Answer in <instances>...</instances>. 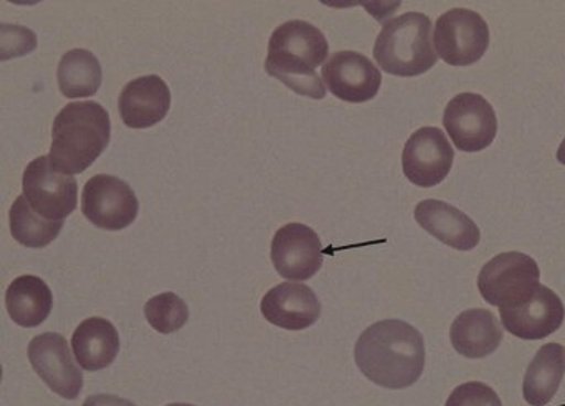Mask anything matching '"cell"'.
Returning <instances> with one entry per match:
<instances>
[{"label": "cell", "instance_id": "6da1fadb", "mask_svg": "<svg viewBox=\"0 0 565 406\" xmlns=\"http://www.w3.org/2000/svg\"><path fill=\"white\" fill-rule=\"evenodd\" d=\"M359 371L379 387L402 391L417 384L425 368L424 335L398 319L365 329L355 344Z\"/></svg>", "mask_w": 565, "mask_h": 406}, {"label": "cell", "instance_id": "7a4b0ae2", "mask_svg": "<svg viewBox=\"0 0 565 406\" xmlns=\"http://www.w3.org/2000/svg\"><path fill=\"white\" fill-rule=\"evenodd\" d=\"M328 55L321 30L305 20H289L271 33L265 70L298 95L322 99L328 89L316 68L328 62Z\"/></svg>", "mask_w": 565, "mask_h": 406}, {"label": "cell", "instance_id": "3957f363", "mask_svg": "<svg viewBox=\"0 0 565 406\" xmlns=\"http://www.w3.org/2000/svg\"><path fill=\"white\" fill-rule=\"evenodd\" d=\"M111 119L98 103H70L56 115L50 161L66 175L82 174L108 148Z\"/></svg>", "mask_w": 565, "mask_h": 406}, {"label": "cell", "instance_id": "277c9868", "mask_svg": "<svg viewBox=\"0 0 565 406\" xmlns=\"http://www.w3.org/2000/svg\"><path fill=\"white\" fill-rule=\"evenodd\" d=\"M374 58L388 75H424L438 60L431 43V20L422 12H407L382 26L374 45Z\"/></svg>", "mask_w": 565, "mask_h": 406}, {"label": "cell", "instance_id": "5b68a950", "mask_svg": "<svg viewBox=\"0 0 565 406\" xmlns=\"http://www.w3.org/2000/svg\"><path fill=\"white\" fill-rule=\"evenodd\" d=\"M541 269L531 256L501 253L481 268L478 289L488 304L516 309L526 304L541 285Z\"/></svg>", "mask_w": 565, "mask_h": 406}, {"label": "cell", "instance_id": "8992f818", "mask_svg": "<svg viewBox=\"0 0 565 406\" xmlns=\"http://www.w3.org/2000/svg\"><path fill=\"white\" fill-rule=\"evenodd\" d=\"M435 50L451 66L480 62L490 46L487 20L470 9H451L435 23Z\"/></svg>", "mask_w": 565, "mask_h": 406}, {"label": "cell", "instance_id": "52a82bcc", "mask_svg": "<svg viewBox=\"0 0 565 406\" xmlns=\"http://www.w3.org/2000/svg\"><path fill=\"white\" fill-rule=\"evenodd\" d=\"M23 197L43 218L63 222L72 215L78 202V184L73 175L53 168L46 156L26 165L22 178Z\"/></svg>", "mask_w": 565, "mask_h": 406}, {"label": "cell", "instance_id": "ba28073f", "mask_svg": "<svg viewBox=\"0 0 565 406\" xmlns=\"http://www.w3.org/2000/svg\"><path fill=\"white\" fill-rule=\"evenodd\" d=\"M444 126L458 151L480 152L493 145L498 119L493 106L477 93L455 96L444 113Z\"/></svg>", "mask_w": 565, "mask_h": 406}, {"label": "cell", "instance_id": "9c48e42d", "mask_svg": "<svg viewBox=\"0 0 565 406\" xmlns=\"http://www.w3.org/2000/svg\"><path fill=\"white\" fill-rule=\"evenodd\" d=\"M82 212L98 228H128L139 213L135 191L115 175L98 174L83 188Z\"/></svg>", "mask_w": 565, "mask_h": 406}, {"label": "cell", "instance_id": "30bf717a", "mask_svg": "<svg viewBox=\"0 0 565 406\" xmlns=\"http://www.w3.org/2000/svg\"><path fill=\"white\" fill-rule=\"evenodd\" d=\"M26 354L33 371L52 388L53 394L66 400L78 398L85 378L62 334L45 332L36 335L30 341Z\"/></svg>", "mask_w": 565, "mask_h": 406}, {"label": "cell", "instance_id": "8fae6325", "mask_svg": "<svg viewBox=\"0 0 565 406\" xmlns=\"http://www.w3.org/2000/svg\"><path fill=\"white\" fill-rule=\"evenodd\" d=\"M454 161L455 151L445 132L438 128H422L405 145L402 169L412 184L430 189L447 179Z\"/></svg>", "mask_w": 565, "mask_h": 406}, {"label": "cell", "instance_id": "7c38bea8", "mask_svg": "<svg viewBox=\"0 0 565 406\" xmlns=\"http://www.w3.org/2000/svg\"><path fill=\"white\" fill-rule=\"evenodd\" d=\"M271 261L282 278L308 281L322 266V243L318 233L302 223L281 226L271 239Z\"/></svg>", "mask_w": 565, "mask_h": 406}, {"label": "cell", "instance_id": "4fadbf2b", "mask_svg": "<svg viewBox=\"0 0 565 406\" xmlns=\"http://www.w3.org/2000/svg\"><path fill=\"white\" fill-rule=\"evenodd\" d=\"M321 76L329 92L345 103L371 101L382 85L377 66L367 56L351 50L329 56Z\"/></svg>", "mask_w": 565, "mask_h": 406}, {"label": "cell", "instance_id": "5bb4252c", "mask_svg": "<svg viewBox=\"0 0 565 406\" xmlns=\"http://www.w3.org/2000/svg\"><path fill=\"white\" fill-rule=\"evenodd\" d=\"M501 322L514 338L523 341H543L559 331L565 319L563 299L540 285L536 295L516 309H500Z\"/></svg>", "mask_w": 565, "mask_h": 406}, {"label": "cell", "instance_id": "9a60e30c", "mask_svg": "<svg viewBox=\"0 0 565 406\" xmlns=\"http://www.w3.org/2000/svg\"><path fill=\"white\" fill-rule=\"evenodd\" d=\"M262 314L277 328L302 331L318 321L321 302L308 286L301 282H281L264 296Z\"/></svg>", "mask_w": 565, "mask_h": 406}, {"label": "cell", "instance_id": "2e32d148", "mask_svg": "<svg viewBox=\"0 0 565 406\" xmlns=\"http://www.w3.org/2000/svg\"><path fill=\"white\" fill-rule=\"evenodd\" d=\"M171 108V89L158 75L132 79L119 95V115L131 129H148L161 122Z\"/></svg>", "mask_w": 565, "mask_h": 406}, {"label": "cell", "instance_id": "e0dca14e", "mask_svg": "<svg viewBox=\"0 0 565 406\" xmlns=\"http://www.w3.org/2000/svg\"><path fill=\"white\" fill-rule=\"evenodd\" d=\"M415 220L438 242L460 252L477 248L481 239L477 223L467 213L447 202L430 199V201L418 203L415 209Z\"/></svg>", "mask_w": 565, "mask_h": 406}, {"label": "cell", "instance_id": "ac0fdd59", "mask_svg": "<svg viewBox=\"0 0 565 406\" xmlns=\"http://www.w3.org/2000/svg\"><path fill=\"white\" fill-rule=\"evenodd\" d=\"M455 351L467 359H484L494 354L503 342V328L488 309L461 312L450 329Z\"/></svg>", "mask_w": 565, "mask_h": 406}, {"label": "cell", "instance_id": "d6986e66", "mask_svg": "<svg viewBox=\"0 0 565 406\" xmlns=\"http://www.w3.org/2000/svg\"><path fill=\"white\" fill-rule=\"evenodd\" d=\"M72 349L79 367L88 372L103 371L118 357V329L108 319H85L73 332Z\"/></svg>", "mask_w": 565, "mask_h": 406}, {"label": "cell", "instance_id": "ffe728a7", "mask_svg": "<svg viewBox=\"0 0 565 406\" xmlns=\"http://www.w3.org/2000/svg\"><path fill=\"white\" fill-rule=\"evenodd\" d=\"M10 319L20 328H39L53 308L52 289L39 276L23 275L10 282L6 292Z\"/></svg>", "mask_w": 565, "mask_h": 406}, {"label": "cell", "instance_id": "44dd1931", "mask_svg": "<svg viewBox=\"0 0 565 406\" xmlns=\"http://www.w3.org/2000/svg\"><path fill=\"white\" fill-rule=\"evenodd\" d=\"M565 375V348L546 344L537 351L523 382L524 400L531 406H546L556 397Z\"/></svg>", "mask_w": 565, "mask_h": 406}, {"label": "cell", "instance_id": "7402d4cb", "mask_svg": "<svg viewBox=\"0 0 565 406\" xmlns=\"http://www.w3.org/2000/svg\"><path fill=\"white\" fill-rule=\"evenodd\" d=\"M56 78L60 92L66 98H89L95 96L102 86V65L89 50H70L60 60Z\"/></svg>", "mask_w": 565, "mask_h": 406}, {"label": "cell", "instance_id": "603a6c76", "mask_svg": "<svg viewBox=\"0 0 565 406\" xmlns=\"http://www.w3.org/2000/svg\"><path fill=\"white\" fill-rule=\"evenodd\" d=\"M9 218L13 239L25 248H45L63 228V222H53L39 215L23 195L12 203Z\"/></svg>", "mask_w": 565, "mask_h": 406}, {"label": "cell", "instance_id": "cb8c5ba5", "mask_svg": "<svg viewBox=\"0 0 565 406\" xmlns=\"http://www.w3.org/2000/svg\"><path fill=\"white\" fill-rule=\"evenodd\" d=\"M145 316L159 334H172L188 324L189 308L174 292H162L146 302Z\"/></svg>", "mask_w": 565, "mask_h": 406}, {"label": "cell", "instance_id": "d4e9b609", "mask_svg": "<svg viewBox=\"0 0 565 406\" xmlns=\"http://www.w3.org/2000/svg\"><path fill=\"white\" fill-rule=\"evenodd\" d=\"M445 406H503L493 388L481 382H468L451 392Z\"/></svg>", "mask_w": 565, "mask_h": 406}, {"label": "cell", "instance_id": "484cf974", "mask_svg": "<svg viewBox=\"0 0 565 406\" xmlns=\"http://www.w3.org/2000/svg\"><path fill=\"white\" fill-rule=\"evenodd\" d=\"M82 406H136L125 398L116 397V395L99 394L92 395L86 398L85 404Z\"/></svg>", "mask_w": 565, "mask_h": 406}, {"label": "cell", "instance_id": "4316f807", "mask_svg": "<svg viewBox=\"0 0 565 406\" xmlns=\"http://www.w3.org/2000/svg\"><path fill=\"white\" fill-rule=\"evenodd\" d=\"M557 161L565 165V138L563 145L559 146V151H557Z\"/></svg>", "mask_w": 565, "mask_h": 406}, {"label": "cell", "instance_id": "83f0119b", "mask_svg": "<svg viewBox=\"0 0 565 406\" xmlns=\"http://www.w3.org/2000/svg\"><path fill=\"white\" fill-rule=\"evenodd\" d=\"M168 406H195V405H191V404H171V405H168Z\"/></svg>", "mask_w": 565, "mask_h": 406}]
</instances>
